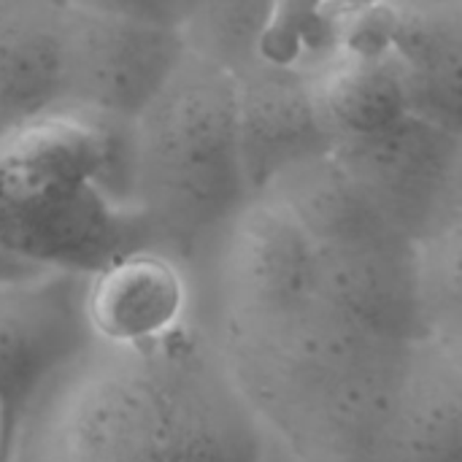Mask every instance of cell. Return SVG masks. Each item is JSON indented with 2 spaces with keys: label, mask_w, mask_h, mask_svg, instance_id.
Returning <instances> with one entry per match:
<instances>
[{
  "label": "cell",
  "mask_w": 462,
  "mask_h": 462,
  "mask_svg": "<svg viewBox=\"0 0 462 462\" xmlns=\"http://www.w3.org/2000/svg\"><path fill=\"white\" fill-rule=\"evenodd\" d=\"M271 439L198 325L81 349L35 401L14 462H263Z\"/></svg>",
  "instance_id": "cell-1"
},
{
  "label": "cell",
  "mask_w": 462,
  "mask_h": 462,
  "mask_svg": "<svg viewBox=\"0 0 462 462\" xmlns=\"http://www.w3.org/2000/svg\"><path fill=\"white\" fill-rule=\"evenodd\" d=\"M127 198L141 249L173 263L208 257L254 198L238 146L236 79L184 54L130 125Z\"/></svg>",
  "instance_id": "cell-2"
},
{
  "label": "cell",
  "mask_w": 462,
  "mask_h": 462,
  "mask_svg": "<svg viewBox=\"0 0 462 462\" xmlns=\"http://www.w3.org/2000/svg\"><path fill=\"white\" fill-rule=\"evenodd\" d=\"M89 276L43 271L0 282V462H14L22 428L49 382L95 341Z\"/></svg>",
  "instance_id": "cell-3"
},
{
  "label": "cell",
  "mask_w": 462,
  "mask_h": 462,
  "mask_svg": "<svg viewBox=\"0 0 462 462\" xmlns=\"http://www.w3.org/2000/svg\"><path fill=\"white\" fill-rule=\"evenodd\" d=\"M184 54L179 27L65 5L60 116L133 125Z\"/></svg>",
  "instance_id": "cell-4"
},
{
  "label": "cell",
  "mask_w": 462,
  "mask_h": 462,
  "mask_svg": "<svg viewBox=\"0 0 462 462\" xmlns=\"http://www.w3.org/2000/svg\"><path fill=\"white\" fill-rule=\"evenodd\" d=\"M330 154L414 244L462 219L460 133L409 114L376 135L333 141Z\"/></svg>",
  "instance_id": "cell-5"
},
{
  "label": "cell",
  "mask_w": 462,
  "mask_h": 462,
  "mask_svg": "<svg viewBox=\"0 0 462 462\" xmlns=\"http://www.w3.org/2000/svg\"><path fill=\"white\" fill-rule=\"evenodd\" d=\"M233 79L238 146L252 195H260L282 171L333 149L309 70L263 57Z\"/></svg>",
  "instance_id": "cell-6"
},
{
  "label": "cell",
  "mask_w": 462,
  "mask_h": 462,
  "mask_svg": "<svg viewBox=\"0 0 462 462\" xmlns=\"http://www.w3.org/2000/svg\"><path fill=\"white\" fill-rule=\"evenodd\" d=\"M363 46L395 62L411 114L462 135L460 0H376Z\"/></svg>",
  "instance_id": "cell-7"
},
{
  "label": "cell",
  "mask_w": 462,
  "mask_h": 462,
  "mask_svg": "<svg viewBox=\"0 0 462 462\" xmlns=\"http://www.w3.org/2000/svg\"><path fill=\"white\" fill-rule=\"evenodd\" d=\"M393 462H462V333L422 330L395 393Z\"/></svg>",
  "instance_id": "cell-8"
},
{
  "label": "cell",
  "mask_w": 462,
  "mask_h": 462,
  "mask_svg": "<svg viewBox=\"0 0 462 462\" xmlns=\"http://www.w3.org/2000/svg\"><path fill=\"white\" fill-rule=\"evenodd\" d=\"M62 0H0V141L62 108Z\"/></svg>",
  "instance_id": "cell-9"
},
{
  "label": "cell",
  "mask_w": 462,
  "mask_h": 462,
  "mask_svg": "<svg viewBox=\"0 0 462 462\" xmlns=\"http://www.w3.org/2000/svg\"><path fill=\"white\" fill-rule=\"evenodd\" d=\"M260 195L282 203L317 249L403 236L330 152L282 171Z\"/></svg>",
  "instance_id": "cell-10"
},
{
  "label": "cell",
  "mask_w": 462,
  "mask_h": 462,
  "mask_svg": "<svg viewBox=\"0 0 462 462\" xmlns=\"http://www.w3.org/2000/svg\"><path fill=\"white\" fill-rule=\"evenodd\" d=\"M309 76L333 141L376 135L411 114L395 62L376 46L352 43Z\"/></svg>",
  "instance_id": "cell-11"
},
{
  "label": "cell",
  "mask_w": 462,
  "mask_h": 462,
  "mask_svg": "<svg viewBox=\"0 0 462 462\" xmlns=\"http://www.w3.org/2000/svg\"><path fill=\"white\" fill-rule=\"evenodd\" d=\"M276 11L279 0H200L179 32L189 54L238 76L265 57Z\"/></svg>",
  "instance_id": "cell-12"
},
{
  "label": "cell",
  "mask_w": 462,
  "mask_h": 462,
  "mask_svg": "<svg viewBox=\"0 0 462 462\" xmlns=\"http://www.w3.org/2000/svg\"><path fill=\"white\" fill-rule=\"evenodd\" d=\"M462 219L449 222L417 241V287L422 330L462 333L460 282Z\"/></svg>",
  "instance_id": "cell-13"
},
{
  "label": "cell",
  "mask_w": 462,
  "mask_h": 462,
  "mask_svg": "<svg viewBox=\"0 0 462 462\" xmlns=\"http://www.w3.org/2000/svg\"><path fill=\"white\" fill-rule=\"evenodd\" d=\"M62 3L70 8L92 11V14L122 16V19H135V22L162 24V27H179L171 0H62Z\"/></svg>",
  "instance_id": "cell-14"
},
{
  "label": "cell",
  "mask_w": 462,
  "mask_h": 462,
  "mask_svg": "<svg viewBox=\"0 0 462 462\" xmlns=\"http://www.w3.org/2000/svg\"><path fill=\"white\" fill-rule=\"evenodd\" d=\"M173 3V11H176V19H179V24H181V19L200 3V0H171Z\"/></svg>",
  "instance_id": "cell-15"
},
{
  "label": "cell",
  "mask_w": 462,
  "mask_h": 462,
  "mask_svg": "<svg viewBox=\"0 0 462 462\" xmlns=\"http://www.w3.org/2000/svg\"><path fill=\"white\" fill-rule=\"evenodd\" d=\"M263 462H290V460H287V455H284V452H282V449H279V447L271 441V447H268V455H265V460Z\"/></svg>",
  "instance_id": "cell-16"
},
{
  "label": "cell",
  "mask_w": 462,
  "mask_h": 462,
  "mask_svg": "<svg viewBox=\"0 0 462 462\" xmlns=\"http://www.w3.org/2000/svg\"><path fill=\"white\" fill-rule=\"evenodd\" d=\"M322 462H393L390 457H368V460H322Z\"/></svg>",
  "instance_id": "cell-17"
}]
</instances>
